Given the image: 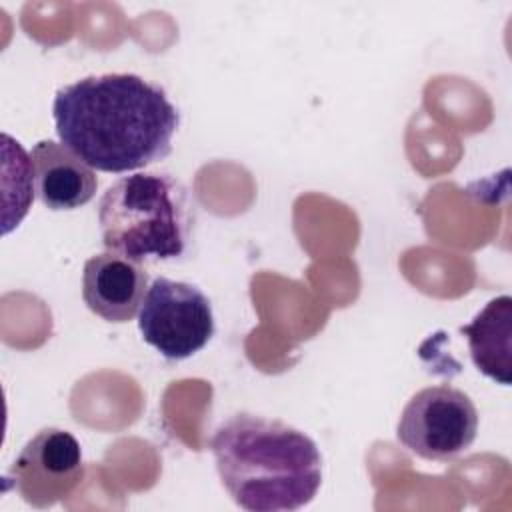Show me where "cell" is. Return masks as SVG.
<instances>
[{"mask_svg": "<svg viewBox=\"0 0 512 512\" xmlns=\"http://www.w3.org/2000/svg\"><path fill=\"white\" fill-rule=\"evenodd\" d=\"M34 190L50 210H74L88 204L98 188L94 170L62 142L40 140L30 152Z\"/></svg>", "mask_w": 512, "mask_h": 512, "instance_id": "obj_8", "label": "cell"}, {"mask_svg": "<svg viewBox=\"0 0 512 512\" xmlns=\"http://www.w3.org/2000/svg\"><path fill=\"white\" fill-rule=\"evenodd\" d=\"M148 290V274L140 262L116 252L94 254L82 272L84 304L102 320L122 324L132 320Z\"/></svg>", "mask_w": 512, "mask_h": 512, "instance_id": "obj_7", "label": "cell"}, {"mask_svg": "<svg viewBox=\"0 0 512 512\" xmlns=\"http://www.w3.org/2000/svg\"><path fill=\"white\" fill-rule=\"evenodd\" d=\"M460 332L468 340L470 356L478 372L510 386L512 380V298H492Z\"/></svg>", "mask_w": 512, "mask_h": 512, "instance_id": "obj_9", "label": "cell"}, {"mask_svg": "<svg viewBox=\"0 0 512 512\" xmlns=\"http://www.w3.org/2000/svg\"><path fill=\"white\" fill-rule=\"evenodd\" d=\"M138 330L164 358H190L214 336L212 304L198 286L158 276L140 304Z\"/></svg>", "mask_w": 512, "mask_h": 512, "instance_id": "obj_4", "label": "cell"}, {"mask_svg": "<svg viewBox=\"0 0 512 512\" xmlns=\"http://www.w3.org/2000/svg\"><path fill=\"white\" fill-rule=\"evenodd\" d=\"M84 478L80 442L62 428H42L12 462L6 482L34 508H50L70 496Z\"/></svg>", "mask_w": 512, "mask_h": 512, "instance_id": "obj_6", "label": "cell"}, {"mask_svg": "<svg viewBox=\"0 0 512 512\" xmlns=\"http://www.w3.org/2000/svg\"><path fill=\"white\" fill-rule=\"evenodd\" d=\"M98 224L106 250L142 260H174L192 228L188 190L164 172L122 176L100 198Z\"/></svg>", "mask_w": 512, "mask_h": 512, "instance_id": "obj_3", "label": "cell"}, {"mask_svg": "<svg viewBox=\"0 0 512 512\" xmlns=\"http://www.w3.org/2000/svg\"><path fill=\"white\" fill-rule=\"evenodd\" d=\"M478 432V410L472 398L438 384L418 390L404 406L396 438L412 454L426 460H452L466 452Z\"/></svg>", "mask_w": 512, "mask_h": 512, "instance_id": "obj_5", "label": "cell"}, {"mask_svg": "<svg viewBox=\"0 0 512 512\" xmlns=\"http://www.w3.org/2000/svg\"><path fill=\"white\" fill-rule=\"evenodd\" d=\"M60 142L90 168L122 174L166 158L180 124L160 84L112 72L62 86L52 102Z\"/></svg>", "mask_w": 512, "mask_h": 512, "instance_id": "obj_1", "label": "cell"}, {"mask_svg": "<svg viewBox=\"0 0 512 512\" xmlns=\"http://www.w3.org/2000/svg\"><path fill=\"white\" fill-rule=\"evenodd\" d=\"M210 450L222 486L250 512L298 510L322 484L316 442L278 418L238 412L216 428Z\"/></svg>", "mask_w": 512, "mask_h": 512, "instance_id": "obj_2", "label": "cell"}]
</instances>
